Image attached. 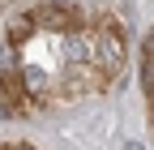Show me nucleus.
<instances>
[{
	"label": "nucleus",
	"instance_id": "f257e3e1",
	"mask_svg": "<svg viewBox=\"0 0 154 150\" xmlns=\"http://www.w3.org/2000/svg\"><path fill=\"white\" fill-rule=\"evenodd\" d=\"M34 26H56V30H69L73 26V9H64V5H43V9H34V17H30Z\"/></svg>",
	"mask_w": 154,
	"mask_h": 150
},
{
	"label": "nucleus",
	"instance_id": "7ed1b4c3",
	"mask_svg": "<svg viewBox=\"0 0 154 150\" xmlns=\"http://www.w3.org/2000/svg\"><path fill=\"white\" fill-rule=\"evenodd\" d=\"M30 30H34V22H30V17H22V22H13V39H26Z\"/></svg>",
	"mask_w": 154,
	"mask_h": 150
},
{
	"label": "nucleus",
	"instance_id": "f03ea898",
	"mask_svg": "<svg viewBox=\"0 0 154 150\" xmlns=\"http://www.w3.org/2000/svg\"><path fill=\"white\" fill-rule=\"evenodd\" d=\"M99 60L107 69H116V60H120V39H116V30H103L99 34Z\"/></svg>",
	"mask_w": 154,
	"mask_h": 150
},
{
	"label": "nucleus",
	"instance_id": "20e7f679",
	"mask_svg": "<svg viewBox=\"0 0 154 150\" xmlns=\"http://www.w3.org/2000/svg\"><path fill=\"white\" fill-rule=\"evenodd\" d=\"M5 150H30V146H5Z\"/></svg>",
	"mask_w": 154,
	"mask_h": 150
}]
</instances>
